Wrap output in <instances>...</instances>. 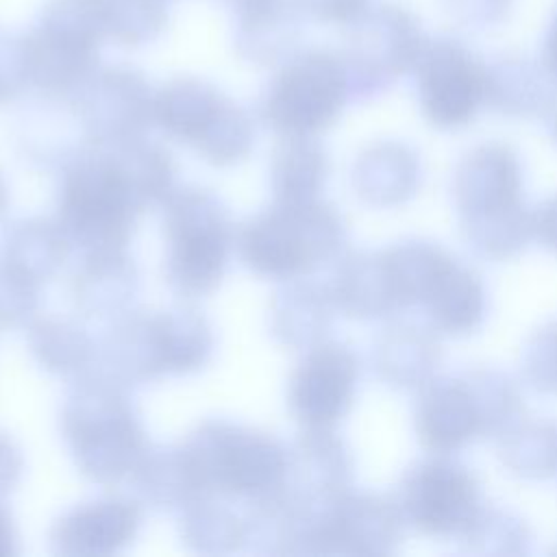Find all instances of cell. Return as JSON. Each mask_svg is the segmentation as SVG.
Here are the masks:
<instances>
[{
  "label": "cell",
  "instance_id": "obj_28",
  "mask_svg": "<svg viewBox=\"0 0 557 557\" xmlns=\"http://www.w3.org/2000/svg\"><path fill=\"white\" fill-rule=\"evenodd\" d=\"M163 374L185 376L202 370L215 348L211 322L194 307L181 305L154 311Z\"/></svg>",
  "mask_w": 557,
  "mask_h": 557
},
{
  "label": "cell",
  "instance_id": "obj_7",
  "mask_svg": "<svg viewBox=\"0 0 557 557\" xmlns=\"http://www.w3.org/2000/svg\"><path fill=\"white\" fill-rule=\"evenodd\" d=\"M152 117L161 131L218 168L244 161L255 148L250 117L200 81H174L163 87L152 100Z\"/></svg>",
  "mask_w": 557,
  "mask_h": 557
},
{
  "label": "cell",
  "instance_id": "obj_29",
  "mask_svg": "<svg viewBox=\"0 0 557 557\" xmlns=\"http://www.w3.org/2000/svg\"><path fill=\"white\" fill-rule=\"evenodd\" d=\"M329 170V154L313 137H283L270 161L274 202H309L320 198Z\"/></svg>",
  "mask_w": 557,
  "mask_h": 557
},
{
  "label": "cell",
  "instance_id": "obj_16",
  "mask_svg": "<svg viewBox=\"0 0 557 557\" xmlns=\"http://www.w3.org/2000/svg\"><path fill=\"white\" fill-rule=\"evenodd\" d=\"M413 431L433 455H450L481 437V422L470 387L459 376H433L418 389Z\"/></svg>",
  "mask_w": 557,
  "mask_h": 557
},
{
  "label": "cell",
  "instance_id": "obj_17",
  "mask_svg": "<svg viewBox=\"0 0 557 557\" xmlns=\"http://www.w3.org/2000/svg\"><path fill=\"white\" fill-rule=\"evenodd\" d=\"M329 289L337 311L355 320H381L405 309L385 250L344 255Z\"/></svg>",
  "mask_w": 557,
  "mask_h": 557
},
{
  "label": "cell",
  "instance_id": "obj_2",
  "mask_svg": "<svg viewBox=\"0 0 557 557\" xmlns=\"http://www.w3.org/2000/svg\"><path fill=\"white\" fill-rule=\"evenodd\" d=\"M61 435L78 472L102 485L131 476L150 446L128 387L98 370L78 376L70 389Z\"/></svg>",
  "mask_w": 557,
  "mask_h": 557
},
{
  "label": "cell",
  "instance_id": "obj_27",
  "mask_svg": "<svg viewBox=\"0 0 557 557\" xmlns=\"http://www.w3.org/2000/svg\"><path fill=\"white\" fill-rule=\"evenodd\" d=\"M485 107L498 115L520 120L544 111L550 96L546 91V72L522 54H498L485 63Z\"/></svg>",
  "mask_w": 557,
  "mask_h": 557
},
{
  "label": "cell",
  "instance_id": "obj_36",
  "mask_svg": "<svg viewBox=\"0 0 557 557\" xmlns=\"http://www.w3.org/2000/svg\"><path fill=\"white\" fill-rule=\"evenodd\" d=\"M39 307V283L0 261V329L33 322Z\"/></svg>",
  "mask_w": 557,
  "mask_h": 557
},
{
  "label": "cell",
  "instance_id": "obj_38",
  "mask_svg": "<svg viewBox=\"0 0 557 557\" xmlns=\"http://www.w3.org/2000/svg\"><path fill=\"white\" fill-rule=\"evenodd\" d=\"M533 237L548 252L557 255V194L533 209Z\"/></svg>",
  "mask_w": 557,
  "mask_h": 557
},
{
  "label": "cell",
  "instance_id": "obj_42",
  "mask_svg": "<svg viewBox=\"0 0 557 557\" xmlns=\"http://www.w3.org/2000/svg\"><path fill=\"white\" fill-rule=\"evenodd\" d=\"M544 120H546V128L550 133V137L555 139L557 144V91H553L544 104V111H542Z\"/></svg>",
  "mask_w": 557,
  "mask_h": 557
},
{
  "label": "cell",
  "instance_id": "obj_26",
  "mask_svg": "<svg viewBox=\"0 0 557 557\" xmlns=\"http://www.w3.org/2000/svg\"><path fill=\"white\" fill-rule=\"evenodd\" d=\"M70 246L57 220L24 218L7 228L0 244V261L41 285L59 272Z\"/></svg>",
  "mask_w": 557,
  "mask_h": 557
},
{
  "label": "cell",
  "instance_id": "obj_43",
  "mask_svg": "<svg viewBox=\"0 0 557 557\" xmlns=\"http://www.w3.org/2000/svg\"><path fill=\"white\" fill-rule=\"evenodd\" d=\"M7 207H9V189H7V183H4V178L0 174V220H2V215L7 211Z\"/></svg>",
  "mask_w": 557,
  "mask_h": 557
},
{
  "label": "cell",
  "instance_id": "obj_23",
  "mask_svg": "<svg viewBox=\"0 0 557 557\" xmlns=\"http://www.w3.org/2000/svg\"><path fill=\"white\" fill-rule=\"evenodd\" d=\"M442 359L437 335L418 324H394L374 344V372L392 389H420Z\"/></svg>",
  "mask_w": 557,
  "mask_h": 557
},
{
  "label": "cell",
  "instance_id": "obj_10",
  "mask_svg": "<svg viewBox=\"0 0 557 557\" xmlns=\"http://www.w3.org/2000/svg\"><path fill=\"white\" fill-rule=\"evenodd\" d=\"M405 524L431 537H461L485 505L474 472L448 455L416 461L394 496Z\"/></svg>",
  "mask_w": 557,
  "mask_h": 557
},
{
  "label": "cell",
  "instance_id": "obj_35",
  "mask_svg": "<svg viewBox=\"0 0 557 557\" xmlns=\"http://www.w3.org/2000/svg\"><path fill=\"white\" fill-rule=\"evenodd\" d=\"M520 372L531 389L540 394H557V318L527 337Z\"/></svg>",
  "mask_w": 557,
  "mask_h": 557
},
{
  "label": "cell",
  "instance_id": "obj_9",
  "mask_svg": "<svg viewBox=\"0 0 557 557\" xmlns=\"http://www.w3.org/2000/svg\"><path fill=\"white\" fill-rule=\"evenodd\" d=\"M411 72L420 113L433 128H463L485 107V61L455 37H426Z\"/></svg>",
  "mask_w": 557,
  "mask_h": 557
},
{
  "label": "cell",
  "instance_id": "obj_12",
  "mask_svg": "<svg viewBox=\"0 0 557 557\" xmlns=\"http://www.w3.org/2000/svg\"><path fill=\"white\" fill-rule=\"evenodd\" d=\"M426 41L420 20L405 7L381 4L361 17L357 50L344 61L350 96L370 98L411 72Z\"/></svg>",
  "mask_w": 557,
  "mask_h": 557
},
{
  "label": "cell",
  "instance_id": "obj_6",
  "mask_svg": "<svg viewBox=\"0 0 557 557\" xmlns=\"http://www.w3.org/2000/svg\"><path fill=\"white\" fill-rule=\"evenodd\" d=\"M163 205L168 285L185 298L211 294L224 278L233 248V222L226 205L200 187L174 189Z\"/></svg>",
  "mask_w": 557,
  "mask_h": 557
},
{
  "label": "cell",
  "instance_id": "obj_11",
  "mask_svg": "<svg viewBox=\"0 0 557 557\" xmlns=\"http://www.w3.org/2000/svg\"><path fill=\"white\" fill-rule=\"evenodd\" d=\"M403 529L394 498L348 490L311 513L300 555H392L400 546Z\"/></svg>",
  "mask_w": 557,
  "mask_h": 557
},
{
  "label": "cell",
  "instance_id": "obj_39",
  "mask_svg": "<svg viewBox=\"0 0 557 557\" xmlns=\"http://www.w3.org/2000/svg\"><path fill=\"white\" fill-rule=\"evenodd\" d=\"M22 470H24L22 450L4 431H0V496H4L17 485Z\"/></svg>",
  "mask_w": 557,
  "mask_h": 557
},
{
  "label": "cell",
  "instance_id": "obj_14",
  "mask_svg": "<svg viewBox=\"0 0 557 557\" xmlns=\"http://www.w3.org/2000/svg\"><path fill=\"white\" fill-rule=\"evenodd\" d=\"M355 461L335 429H302L287 448L285 494L305 509H322L352 490Z\"/></svg>",
  "mask_w": 557,
  "mask_h": 557
},
{
  "label": "cell",
  "instance_id": "obj_25",
  "mask_svg": "<svg viewBox=\"0 0 557 557\" xmlns=\"http://www.w3.org/2000/svg\"><path fill=\"white\" fill-rule=\"evenodd\" d=\"M152 115V102L141 85L126 76L107 78L83 107V122L91 144H117L141 137V131Z\"/></svg>",
  "mask_w": 557,
  "mask_h": 557
},
{
  "label": "cell",
  "instance_id": "obj_3",
  "mask_svg": "<svg viewBox=\"0 0 557 557\" xmlns=\"http://www.w3.org/2000/svg\"><path fill=\"white\" fill-rule=\"evenodd\" d=\"M146 209L109 146L94 144L65 159L54 220L72 246L83 252L126 248Z\"/></svg>",
  "mask_w": 557,
  "mask_h": 557
},
{
  "label": "cell",
  "instance_id": "obj_44",
  "mask_svg": "<svg viewBox=\"0 0 557 557\" xmlns=\"http://www.w3.org/2000/svg\"><path fill=\"white\" fill-rule=\"evenodd\" d=\"M555 553H557V546H555Z\"/></svg>",
  "mask_w": 557,
  "mask_h": 557
},
{
  "label": "cell",
  "instance_id": "obj_1",
  "mask_svg": "<svg viewBox=\"0 0 557 557\" xmlns=\"http://www.w3.org/2000/svg\"><path fill=\"white\" fill-rule=\"evenodd\" d=\"M453 202L461 235L487 261H511L533 237L518 152L500 141L470 148L453 172Z\"/></svg>",
  "mask_w": 557,
  "mask_h": 557
},
{
  "label": "cell",
  "instance_id": "obj_32",
  "mask_svg": "<svg viewBox=\"0 0 557 557\" xmlns=\"http://www.w3.org/2000/svg\"><path fill=\"white\" fill-rule=\"evenodd\" d=\"M498 459L518 479L557 476V420H520L498 437Z\"/></svg>",
  "mask_w": 557,
  "mask_h": 557
},
{
  "label": "cell",
  "instance_id": "obj_31",
  "mask_svg": "<svg viewBox=\"0 0 557 557\" xmlns=\"http://www.w3.org/2000/svg\"><path fill=\"white\" fill-rule=\"evenodd\" d=\"M178 513L181 542L194 553L224 555L246 546V518L222 496L205 494Z\"/></svg>",
  "mask_w": 557,
  "mask_h": 557
},
{
  "label": "cell",
  "instance_id": "obj_19",
  "mask_svg": "<svg viewBox=\"0 0 557 557\" xmlns=\"http://www.w3.org/2000/svg\"><path fill=\"white\" fill-rule=\"evenodd\" d=\"M96 363L98 372L124 387L165 376L154 311H128L111 320L98 344Z\"/></svg>",
  "mask_w": 557,
  "mask_h": 557
},
{
  "label": "cell",
  "instance_id": "obj_34",
  "mask_svg": "<svg viewBox=\"0 0 557 557\" xmlns=\"http://www.w3.org/2000/svg\"><path fill=\"white\" fill-rule=\"evenodd\" d=\"M459 540L468 553L481 557H520L533 544L531 529L518 513L492 505L479 509Z\"/></svg>",
  "mask_w": 557,
  "mask_h": 557
},
{
  "label": "cell",
  "instance_id": "obj_33",
  "mask_svg": "<svg viewBox=\"0 0 557 557\" xmlns=\"http://www.w3.org/2000/svg\"><path fill=\"white\" fill-rule=\"evenodd\" d=\"M481 422V437H500L522 420L524 400L509 374L496 368H470L461 372Z\"/></svg>",
  "mask_w": 557,
  "mask_h": 557
},
{
  "label": "cell",
  "instance_id": "obj_37",
  "mask_svg": "<svg viewBox=\"0 0 557 557\" xmlns=\"http://www.w3.org/2000/svg\"><path fill=\"white\" fill-rule=\"evenodd\" d=\"M446 15L463 28L487 30L500 26L513 7V0H442Z\"/></svg>",
  "mask_w": 557,
  "mask_h": 557
},
{
  "label": "cell",
  "instance_id": "obj_18",
  "mask_svg": "<svg viewBox=\"0 0 557 557\" xmlns=\"http://www.w3.org/2000/svg\"><path fill=\"white\" fill-rule=\"evenodd\" d=\"M139 272L126 248L83 252L72 274V298L85 318L115 320L131 311Z\"/></svg>",
  "mask_w": 557,
  "mask_h": 557
},
{
  "label": "cell",
  "instance_id": "obj_8",
  "mask_svg": "<svg viewBox=\"0 0 557 557\" xmlns=\"http://www.w3.org/2000/svg\"><path fill=\"white\" fill-rule=\"evenodd\" d=\"M348 98L344 61L329 52H311L276 76L263 100V120L283 137H315L337 122Z\"/></svg>",
  "mask_w": 557,
  "mask_h": 557
},
{
  "label": "cell",
  "instance_id": "obj_5",
  "mask_svg": "<svg viewBox=\"0 0 557 557\" xmlns=\"http://www.w3.org/2000/svg\"><path fill=\"white\" fill-rule=\"evenodd\" d=\"M205 494L244 505L285 487L287 446L272 433L231 420H205L183 442Z\"/></svg>",
  "mask_w": 557,
  "mask_h": 557
},
{
  "label": "cell",
  "instance_id": "obj_22",
  "mask_svg": "<svg viewBox=\"0 0 557 557\" xmlns=\"http://www.w3.org/2000/svg\"><path fill=\"white\" fill-rule=\"evenodd\" d=\"M420 307L433 331L463 337L483 324L487 315V292L472 268L450 257L435 274Z\"/></svg>",
  "mask_w": 557,
  "mask_h": 557
},
{
  "label": "cell",
  "instance_id": "obj_40",
  "mask_svg": "<svg viewBox=\"0 0 557 557\" xmlns=\"http://www.w3.org/2000/svg\"><path fill=\"white\" fill-rule=\"evenodd\" d=\"M542 67L548 78L557 83V9L548 22L544 44H542Z\"/></svg>",
  "mask_w": 557,
  "mask_h": 557
},
{
  "label": "cell",
  "instance_id": "obj_13",
  "mask_svg": "<svg viewBox=\"0 0 557 557\" xmlns=\"http://www.w3.org/2000/svg\"><path fill=\"white\" fill-rule=\"evenodd\" d=\"M359 383V357L342 342L305 350L287 385V407L302 429H335L350 411Z\"/></svg>",
  "mask_w": 557,
  "mask_h": 557
},
{
  "label": "cell",
  "instance_id": "obj_15",
  "mask_svg": "<svg viewBox=\"0 0 557 557\" xmlns=\"http://www.w3.org/2000/svg\"><path fill=\"white\" fill-rule=\"evenodd\" d=\"M141 527V507L107 496L81 503L54 520L50 550L63 557H104L126 548Z\"/></svg>",
  "mask_w": 557,
  "mask_h": 557
},
{
  "label": "cell",
  "instance_id": "obj_21",
  "mask_svg": "<svg viewBox=\"0 0 557 557\" xmlns=\"http://www.w3.org/2000/svg\"><path fill=\"white\" fill-rule=\"evenodd\" d=\"M335 311L329 285L294 278L272 296L270 333L281 346L305 352L326 339Z\"/></svg>",
  "mask_w": 557,
  "mask_h": 557
},
{
  "label": "cell",
  "instance_id": "obj_4",
  "mask_svg": "<svg viewBox=\"0 0 557 557\" xmlns=\"http://www.w3.org/2000/svg\"><path fill=\"white\" fill-rule=\"evenodd\" d=\"M348 239L344 215L329 202H274L237 235L242 263L265 278H305L339 257Z\"/></svg>",
  "mask_w": 557,
  "mask_h": 557
},
{
  "label": "cell",
  "instance_id": "obj_41",
  "mask_svg": "<svg viewBox=\"0 0 557 557\" xmlns=\"http://www.w3.org/2000/svg\"><path fill=\"white\" fill-rule=\"evenodd\" d=\"M17 555V533L9 509L0 503V557Z\"/></svg>",
  "mask_w": 557,
  "mask_h": 557
},
{
  "label": "cell",
  "instance_id": "obj_24",
  "mask_svg": "<svg viewBox=\"0 0 557 557\" xmlns=\"http://www.w3.org/2000/svg\"><path fill=\"white\" fill-rule=\"evenodd\" d=\"M131 483L137 498L157 511H181L205 496L183 444L148 446L131 472Z\"/></svg>",
  "mask_w": 557,
  "mask_h": 557
},
{
  "label": "cell",
  "instance_id": "obj_30",
  "mask_svg": "<svg viewBox=\"0 0 557 557\" xmlns=\"http://www.w3.org/2000/svg\"><path fill=\"white\" fill-rule=\"evenodd\" d=\"M28 348L35 361L54 376H83L96 366L98 344L70 318L46 315L28 326Z\"/></svg>",
  "mask_w": 557,
  "mask_h": 557
},
{
  "label": "cell",
  "instance_id": "obj_20",
  "mask_svg": "<svg viewBox=\"0 0 557 557\" xmlns=\"http://www.w3.org/2000/svg\"><path fill=\"white\" fill-rule=\"evenodd\" d=\"M350 185L357 198L370 207L389 209L405 205L422 185L420 157L405 141H374L355 159Z\"/></svg>",
  "mask_w": 557,
  "mask_h": 557
}]
</instances>
